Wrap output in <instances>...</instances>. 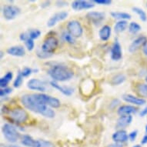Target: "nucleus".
<instances>
[{
	"label": "nucleus",
	"instance_id": "obj_1",
	"mask_svg": "<svg viewBox=\"0 0 147 147\" xmlns=\"http://www.w3.org/2000/svg\"><path fill=\"white\" fill-rule=\"evenodd\" d=\"M21 102L25 108L30 111L40 114L41 116L48 119L55 117V111L49 106L42 105L37 101L33 94H26L21 97Z\"/></svg>",
	"mask_w": 147,
	"mask_h": 147
},
{
	"label": "nucleus",
	"instance_id": "obj_2",
	"mask_svg": "<svg viewBox=\"0 0 147 147\" xmlns=\"http://www.w3.org/2000/svg\"><path fill=\"white\" fill-rule=\"evenodd\" d=\"M47 72L55 82H65L71 80L74 76L72 69L63 64L52 65Z\"/></svg>",
	"mask_w": 147,
	"mask_h": 147
},
{
	"label": "nucleus",
	"instance_id": "obj_3",
	"mask_svg": "<svg viewBox=\"0 0 147 147\" xmlns=\"http://www.w3.org/2000/svg\"><path fill=\"white\" fill-rule=\"evenodd\" d=\"M2 132H3V136L5 138V140L11 143L17 142L20 137V133L18 132L16 126L10 123H5L3 125Z\"/></svg>",
	"mask_w": 147,
	"mask_h": 147
},
{
	"label": "nucleus",
	"instance_id": "obj_4",
	"mask_svg": "<svg viewBox=\"0 0 147 147\" xmlns=\"http://www.w3.org/2000/svg\"><path fill=\"white\" fill-rule=\"evenodd\" d=\"M36 100L45 106H49L50 108L57 109L60 107L61 102L57 98L51 96L45 93H33Z\"/></svg>",
	"mask_w": 147,
	"mask_h": 147
},
{
	"label": "nucleus",
	"instance_id": "obj_5",
	"mask_svg": "<svg viewBox=\"0 0 147 147\" xmlns=\"http://www.w3.org/2000/svg\"><path fill=\"white\" fill-rule=\"evenodd\" d=\"M9 117L13 122L16 124H21V123H26L29 119V114L24 109L17 107V108L12 109L10 110Z\"/></svg>",
	"mask_w": 147,
	"mask_h": 147
},
{
	"label": "nucleus",
	"instance_id": "obj_6",
	"mask_svg": "<svg viewBox=\"0 0 147 147\" xmlns=\"http://www.w3.org/2000/svg\"><path fill=\"white\" fill-rule=\"evenodd\" d=\"M59 46V40L56 39L55 36H49L44 40L43 43L42 45L41 49L43 52L49 54L53 55L54 52L56 50V49Z\"/></svg>",
	"mask_w": 147,
	"mask_h": 147
},
{
	"label": "nucleus",
	"instance_id": "obj_7",
	"mask_svg": "<svg viewBox=\"0 0 147 147\" xmlns=\"http://www.w3.org/2000/svg\"><path fill=\"white\" fill-rule=\"evenodd\" d=\"M68 32L74 38H78L83 33V29L81 23L77 20H71L67 23Z\"/></svg>",
	"mask_w": 147,
	"mask_h": 147
},
{
	"label": "nucleus",
	"instance_id": "obj_8",
	"mask_svg": "<svg viewBox=\"0 0 147 147\" xmlns=\"http://www.w3.org/2000/svg\"><path fill=\"white\" fill-rule=\"evenodd\" d=\"M20 9L13 5H4L3 8V14L5 20H12L19 16L20 13Z\"/></svg>",
	"mask_w": 147,
	"mask_h": 147
},
{
	"label": "nucleus",
	"instance_id": "obj_9",
	"mask_svg": "<svg viewBox=\"0 0 147 147\" xmlns=\"http://www.w3.org/2000/svg\"><path fill=\"white\" fill-rule=\"evenodd\" d=\"M106 17V14L102 12H97V11H92L86 14V19L89 22L96 26H99Z\"/></svg>",
	"mask_w": 147,
	"mask_h": 147
},
{
	"label": "nucleus",
	"instance_id": "obj_10",
	"mask_svg": "<svg viewBox=\"0 0 147 147\" xmlns=\"http://www.w3.org/2000/svg\"><path fill=\"white\" fill-rule=\"evenodd\" d=\"M95 6V3L92 1H85V0H76L72 3V9L75 11L90 9Z\"/></svg>",
	"mask_w": 147,
	"mask_h": 147
},
{
	"label": "nucleus",
	"instance_id": "obj_11",
	"mask_svg": "<svg viewBox=\"0 0 147 147\" xmlns=\"http://www.w3.org/2000/svg\"><path fill=\"white\" fill-rule=\"evenodd\" d=\"M46 83L43 81H42L38 79H31L27 82V87L28 89L35 91H39L42 92H46Z\"/></svg>",
	"mask_w": 147,
	"mask_h": 147
},
{
	"label": "nucleus",
	"instance_id": "obj_12",
	"mask_svg": "<svg viewBox=\"0 0 147 147\" xmlns=\"http://www.w3.org/2000/svg\"><path fill=\"white\" fill-rule=\"evenodd\" d=\"M147 45V38L146 36H139L138 38L134 39L133 42L130 44V46L129 47V51L130 53H133L139 50L140 48H144L145 46Z\"/></svg>",
	"mask_w": 147,
	"mask_h": 147
},
{
	"label": "nucleus",
	"instance_id": "obj_13",
	"mask_svg": "<svg viewBox=\"0 0 147 147\" xmlns=\"http://www.w3.org/2000/svg\"><path fill=\"white\" fill-rule=\"evenodd\" d=\"M68 13L65 11H62V12H56V14H54L47 22V26L48 27H53L56 26L59 22L65 20L68 17Z\"/></svg>",
	"mask_w": 147,
	"mask_h": 147
},
{
	"label": "nucleus",
	"instance_id": "obj_14",
	"mask_svg": "<svg viewBox=\"0 0 147 147\" xmlns=\"http://www.w3.org/2000/svg\"><path fill=\"white\" fill-rule=\"evenodd\" d=\"M122 57H123L122 46L118 39H116L111 48V59L113 61H119L120 60Z\"/></svg>",
	"mask_w": 147,
	"mask_h": 147
},
{
	"label": "nucleus",
	"instance_id": "obj_15",
	"mask_svg": "<svg viewBox=\"0 0 147 147\" xmlns=\"http://www.w3.org/2000/svg\"><path fill=\"white\" fill-rule=\"evenodd\" d=\"M123 99L128 103H132L136 106H143L146 103V100L143 98L136 97L131 94H124L123 95Z\"/></svg>",
	"mask_w": 147,
	"mask_h": 147
},
{
	"label": "nucleus",
	"instance_id": "obj_16",
	"mask_svg": "<svg viewBox=\"0 0 147 147\" xmlns=\"http://www.w3.org/2000/svg\"><path fill=\"white\" fill-rule=\"evenodd\" d=\"M112 139L116 143H124L129 140V136L127 132L124 129H118L116 133H114L112 136Z\"/></svg>",
	"mask_w": 147,
	"mask_h": 147
},
{
	"label": "nucleus",
	"instance_id": "obj_17",
	"mask_svg": "<svg viewBox=\"0 0 147 147\" xmlns=\"http://www.w3.org/2000/svg\"><path fill=\"white\" fill-rule=\"evenodd\" d=\"M138 109L134 106H129V105H123L119 107L117 110V113L119 116H128V115H132L136 114L137 113Z\"/></svg>",
	"mask_w": 147,
	"mask_h": 147
},
{
	"label": "nucleus",
	"instance_id": "obj_18",
	"mask_svg": "<svg viewBox=\"0 0 147 147\" xmlns=\"http://www.w3.org/2000/svg\"><path fill=\"white\" fill-rule=\"evenodd\" d=\"M132 121H133V116L131 115L119 116V118L117 119V122H116V128L118 129H123V128L130 125Z\"/></svg>",
	"mask_w": 147,
	"mask_h": 147
},
{
	"label": "nucleus",
	"instance_id": "obj_19",
	"mask_svg": "<svg viewBox=\"0 0 147 147\" xmlns=\"http://www.w3.org/2000/svg\"><path fill=\"white\" fill-rule=\"evenodd\" d=\"M6 53L9 55L16 57H22L26 55V50L23 46H11L7 49Z\"/></svg>",
	"mask_w": 147,
	"mask_h": 147
},
{
	"label": "nucleus",
	"instance_id": "obj_20",
	"mask_svg": "<svg viewBox=\"0 0 147 147\" xmlns=\"http://www.w3.org/2000/svg\"><path fill=\"white\" fill-rule=\"evenodd\" d=\"M23 146L26 147H39V140H36L29 135H23L22 136V141H21Z\"/></svg>",
	"mask_w": 147,
	"mask_h": 147
},
{
	"label": "nucleus",
	"instance_id": "obj_21",
	"mask_svg": "<svg viewBox=\"0 0 147 147\" xmlns=\"http://www.w3.org/2000/svg\"><path fill=\"white\" fill-rule=\"evenodd\" d=\"M49 84L52 87H53L54 89H57L59 91L62 92L63 95H65V96H69L71 95L73 93V92H74V89H72V88H69V87H64L60 86L59 84H58L57 82H55V81H51L49 82Z\"/></svg>",
	"mask_w": 147,
	"mask_h": 147
},
{
	"label": "nucleus",
	"instance_id": "obj_22",
	"mask_svg": "<svg viewBox=\"0 0 147 147\" xmlns=\"http://www.w3.org/2000/svg\"><path fill=\"white\" fill-rule=\"evenodd\" d=\"M111 36V27L109 26H103L99 32V36L102 41H108Z\"/></svg>",
	"mask_w": 147,
	"mask_h": 147
},
{
	"label": "nucleus",
	"instance_id": "obj_23",
	"mask_svg": "<svg viewBox=\"0 0 147 147\" xmlns=\"http://www.w3.org/2000/svg\"><path fill=\"white\" fill-rule=\"evenodd\" d=\"M111 16L116 20H119V21L121 20H130L132 16L130 14H129L127 12H112L110 13Z\"/></svg>",
	"mask_w": 147,
	"mask_h": 147
},
{
	"label": "nucleus",
	"instance_id": "obj_24",
	"mask_svg": "<svg viewBox=\"0 0 147 147\" xmlns=\"http://www.w3.org/2000/svg\"><path fill=\"white\" fill-rule=\"evenodd\" d=\"M12 78H13V73L12 72H8L4 76L1 78L0 79V86H1V89L6 88L8 84L10 82V81H12Z\"/></svg>",
	"mask_w": 147,
	"mask_h": 147
},
{
	"label": "nucleus",
	"instance_id": "obj_25",
	"mask_svg": "<svg viewBox=\"0 0 147 147\" xmlns=\"http://www.w3.org/2000/svg\"><path fill=\"white\" fill-rule=\"evenodd\" d=\"M128 27V22L125 20H121L116 23L114 26V30L116 33H120L122 32H124Z\"/></svg>",
	"mask_w": 147,
	"mask_h": 147
},
{
	"label": "nucleus",
	"instance_id": "obj_26",
	"mask_svg": "<svg viewBox=\"0 0 147 147\" xmlns=\"http://www.w3.org/2000/svg\"><path fill=\"white\" fill-rule=\"evenodd\" d=\"M125 81V75H123L122 73H119V74H116L112 78L111 84L113 85V86H119V85H121L122 83H123Z\"/></svg>",
	"mask_w": 147,
	"mask_h": 147
},
{
	"label": "nucleus",
	"instance_id": "obj_27",
	"mask_svg": "<svg viewBox=\"0 0 147 147\" xmlns=\"http://www.w3.org/2000/svg\"><path fill=\"white\" fill-rule=\"evenodd\" d=\"M136 90L140 96L143 97V98L147 97V84H145V83L138 84L136 87Z\"/></svg>",
	"mask_w": 147,
	"mask_h": 147
},
{
	"label": "nucleus",
	"instance_id": "obj_28",
	"mask_svg": "<svg viewBox=\"0 0 147 147\" xmlns=\"http://www.w3.org/2000/svg\"><path fill=\"white\" fill-rule=\"evenodd\" d=\"M142 27L137 22H132L129 25V32L132 34H136L141 30Z\"/></svg>",
	"mask_w": 147,
	"mask_h": 147
},
{
	"label": "nucleus",
	"instance_id": "obj_29",
	"mask_svg": "<svg viewBox=\"0 0 147 147\" xmlns=\"http://www.w3.org/2000/svg\"><path fill=\"white\" fill-rule=\"evenodd\" d=\"M133 11L139 16L140 19L142 20V22H146V21L147 16H146V12H145L144 10L142 9H140V8L139 7H133Z\"/></svg>",
	"mask_w": 147,
	"mask_h": 147
},
{
	"label": "nucleus",
	"instance_id": "obj_30",
	"mask_svg": "<svg viewBox=\"0 0 147 147\" xmlns=\"http://www.w3.org/2000/svg\"><path fill=\"white\" fill-rule=\"evenodd\" d=\"M62 38L65 42L69 44H75V38L71 36L68 32H63L62 34Z\"/></svg>",
	"mask_w": 147,
	"mask_h": 147
},
{
	"label": "nucleus",
	"instance_id": "obj_31",
	"mask_svg": "<svg viewBox=\"0 0 147 147\" xmlns=\"http://www.w3.org/2000/svg\"><path fill=\"white\" fill-rule=\"evenodd\" d=\"M23 76L21 74L20 71L18 72V75H17L16 78L15 79L14 82H13V86L15 88H20L22 86V82H23Z\"/></svg>",
	"mask_w": 147,
	"mask_h": 147
},
{
	"label": "nucleus",
	"instance_id": "obj_32",
	"mask_svg": "<svg viewBox=\"0 0 147 147\" xmlns=\"http://www.w3.org/2000/svg\"><path fill=\"white\" fill-rule=\"evenodd\" d=\"M28 34H29V39L34 40V39H38L39 36H41V32L39 29H30L28 32Z\"/></svg>",
	"mask_w": 147,
	"mask_h": 147
},
{
	"label": "nucleus",
	"instance_id": "obj_33",
	"mask_svg": "<svg viewBox=\"0 0 147 147\" xmlns=\"http://www.w3.org/2000/svg\"><path fill=\"white\" fill-rule=\"evenodd\" d=\"M36 55H37V56H38L39 59H42L50 58L51 56H53V55H51V54L45 53V52H43L42 49L37 50V52H36Z\"/></svg>",
	"mask_w": 147,
	"mask_h": 147
},
{
	"label": "nucleus",
	"instance_id": "obj_34",
	"mask_svg": "<svg viewBox=\"0 0 147 147\" xmlns=\"http://www.w3.org/2000/svg\"><path fill=\"white\" fill-rule=\"evenodd\" d=\"M25 45H26V47L27 48V49L29 51H32L35 48V42H34L33 39H29L28 40L25 42Z\"/></svg>",
	"mask_w": 147,
	"mask_h": 147
},
{
	"label": "nucleus",
	"instance_id": "obj_35",
	"mask_svg": "<svg viewBox=\"0 0 147 147\" xmlns=\"http://www.w3.org/2000/svg\"><path fill=\"white\" fill-rule=\"evenodd\" d=\"M20 72H21V74L23 77H28L33 72V69L31 68L25 67L22 71H20Z\"/></svg>",
	"mask_w": 147,
	"mask_h": 147
},
{
	"label": "nucleus",
	"instance_id": "obj_36",
	"mask_svg": "<svg viewBox=\"0 0 147 147\" xmlns=\"http://www.w3.org/2000/svg\"><path fill=\"white\" fill-rule=\"evenodd\" d=\"M12 92V88H9V87H6V88H4V89H0V96L4 97L7 95L10 94Z\"/></svg>",
	"mask_w": 147,
	"mask_h": 147
},
{
	"label": "nucleus",
	"instance_id": "obj_37",
	"mask_svg": "<svg viewBox=\"0 0 147 147\" xmlns=\"http://www.w3.org/2000/svg\"><path fill=\"white\" fill-rule=\"evenodd\" d=\"M39 142H40L39 147H56L53 142H49V141L39 140Z\"/></svg>",
	"mask_w": 147,
	"mask_h": 147
},
{
	"label": "nucleus",
	"instance_id": "obj_38",
	"mask_svg": "<svg viewBox=\"0 0 147 147\" xmlns=\"http://www.w3.org/2000/svg\"><path fill=\"white\" fill-rule=\"evenodd\" d=\"M92 2L95 4H98V5H111V3H113L112 0H94Z\"/></svg>",
	"mask_w": 147,
	"mask_h": 147
},
{
	"label": "nucleus",
	"instance_id": "obj_39",
	"mask_svg": "<svg viewBox=\"0 0 147 147\" xmlns=\"http://www.w3.org/2000/svg\"><path fill=\"white\" fill-rule=\"evenodd\" d=\"M119 104H120V100H119V99H113L111 102H110V103H109V108L111 109H116Z\"/></svg>",
	"mask_w": 147,
	"mask_h": 147
},
{
	"label": "nucleus",
	"instance_id": "obj_40",
	"mask_svg": "<svg viewBox=\"0 0 147 147\" xmlns=\"http://www.w3.org/2000/svg\"><path fill=\"white\" fill-rule=\"evenodd\" d=\"M138 136V131L137 130H133L129 134V139L133 142V141H135L136 137H137Z\"/></svg>",
	"mask_w": 147,
	"mask_h": 147
},
{
	"label": "nucleus",
	"instance_id": "obj_41",
	"mask_svg": "<svg viewBox=\"0 0 147 147\" xmlns=\"http://www.w3.org/2000/svg\"><path fill=\"white\" fill-rule=\"evenodd\" d=\"M29 39V36L28 32H23V33H21L20 36V39L21 41L26 42V40Z\"/></svg>",
	"mask_w": 147,
	"mask_h": 147
},
{
	"label": "nucleus",
	"instance_id": "obj_42",
	"mask_svg": "<svg viewBox=\"0 0 147 147\" xmlns=\"http://www.w3.org/2000/svg\"><path fill=\"white\" fill-rule=\"evenodd\" d=\"M56 5L57 7H65V6H67L68 3L65 1H56Z\"/></svg>",
	"mask_w": 147,
	"mask_h": 147
},
{
	"label": "nucleus",
	"instance_id": "obj_43",
	"mask_svg": "<svg viewBox=\"0 0 147 147\" xmlns=\"http://www.w3.org/2000/svg\"><path fill=\"white\" fill-rule=\"evenodd\" d=\"M147 115V106H146L143 109H142L140 113V116L141 117H144L145 116H146Z\"/></svg>",
	"mask_w": 147,
	"mask_h": 147
},
{
	"label": "nucleus",
	"instance_id": "obj_44",
	"mask_svg": "<svg viewBox=\"0 0 147 147\" xmlns=\"http://www.w3.org/2000/svg\"><path fill=\"white\" fill-rule=\"evenodd\" d=\"M50 4L51 1H45V2H43V3L41 4V7L42 8V9H44V8H47L50 5Z\"/></svg>",
	"mask_w": 147,
	"mask_h": 147
},
{
	"label": "nucleus",
	"instance_id": "obj_45",
	"mask_svg": "<svg viewBox=\"0 0 147 147\" xmlns=\"http://www.w3.org/2000/svg\"><path fill=\"white\" fill-rule=\"evenodd\" d=\"M106 147H123V145L122 144H119V143H113V144H110L107 146Z\"/></svg>",
	"mask_w": 147,
	"mask_h": 147
},
{
	"label": "nucleus",
	"instance_id": "obj_46",
	"mask_svg": "<svg viewBox=\"0 0 147 147\" xmlns=\"http://www.w3.org/2000/svg\"><path fill=\"white\" fill-rule=\"evenodd\" d=\"M141 143H142V145H145L147 143V134H146V135L143 136L142 141H141Z\"/></svg>",
	"mask_w": 147,
	"mask_h": 147
},
{
	"label": "nucleus",
	"instance_id": "obj_47",
	"mask_svg": "<svg viewBox=\"0 0 147 147\" xmlns=\"http://www.w3.org/2000/svg\"><path fill=\"white\" fill-rule=\"evenodd\" d=\"M142 52H143V53H144L146 56H147V45L145 46L144 48L142 49Z\"/></svg>",
	"mask_w": 147,
	"mask_h": 147
},
{
	"label": "nucleus",
	"instance_id": "obj_48",
	"mask_svg": "<svg viewBox=\"0 0 147 147\" xmlns=\"http://www.w3.org/2000/svg\"><path fill=\"white\" fill-rule=\"evenodd\" d=\"M5 147H20L19 146H15V145H13V146H5Z\"/></svg>",
	"mask_w": 147,
	"mask_h": 147
},
{
	"label": "nucleus",
	"instance_id": "obj_49",
	"mask_svg": "<svg viewBox=\"0 0 147 147\" xmlns=\"http://www.w3.org/2000/svg\"><path fill=\"white\" fill-rule=\"evenodd\" d=\"M133 147H142V146H141V145L137 144V145H135V146H133Z\"/></svg>",
	"mask_w": 147,
	"mask_h": 147
},
{
	"label": "nucleus",
	"instance_id": "obj_50",
	"mask_svg": "<svg viewBox=\"0 0 147 147\" xmlns=\"http://www.w3.org/2000/svg\"><path fill=\"white\" fill-rule=\"evenodd\" d=\"M145 132L147 134V125H146V126H145Z\"/></svg>",
	"mask_w": 147,
	"mask_h": 147
},
{
	"label": "nucleus",
	"instance_id": "obj_51",
	"mask_svg": "<svg viewBox=\"0 0 147 147\" xmlns=\"http://www.w3.org/2000/svg\"><path fill=\"white\" fill-rule=\"evenodd\" d=\"M3 51H1V59H3Z\"/></svg>",
	"mask_w": 147,
	"mask_h": 147
},
{
	"label": "nucleus",
	"instance_id": "obj_52",
	"mask_svg": "<svg viewBox=\"0 0 147 147\" xmlns=\"http://www.w3.org/2000/svg\"><path fill=\"white\" fill-rule=\"evenodd\" d=\"M145 81H146V83H147V76H146V78H145Z\"/></svg>",
	"mask_w": 147,
	"mask_h": 147
},
{
	"label": "nucleus",
	"instance_id": "obj_53",
	"mask_svg": "<svg viewBox=\"0 0 147 147\" xmlns=\"http://www.w3.org/2000/svg\"><path fill=\"white\" fill-rule=\"evenodd\" d=\"M146 71H147V69H146Z\"/></svg>",
	"mask_w": 147,
	"mask_h": 147
}]
</instances>
